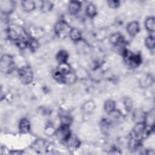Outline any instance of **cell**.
<instances>
[{
    "mask_svg": "<svg viewBox=\"0 0 155 155\" xmlns=\"http://www.w3.org/2000/svg\"><path fill=\"white\" fill-rule=\"evenodd\" d=\"M145 45L149 49H153L154 47V38L150 36L145 39Z\"/></svg>",
    "mask_w": 155,
    "mask_h": 155,
    "instance_id": "603a6c76",
    "label": "cell"
},
{
    "mask_svg": "<svg viewBox=\"0 0 155 155\" xmlns=\"http://www.w3.org/2000/svg\"><path fill=\"white\" fill-rule=\"evenodd\" d=\"M115 105H116L115 102L111 99H110L105 102L104 105V108L105 111L108 113H110L111 111H113L114 110H115Z\"/></svg>",
    "mask_w": 155,
    "mask_h": 155,
    "instance_id": "ffe728a7",
    "label": "cell"
},
{
    "mask_svg": "<svg viewBox=\"0 0 155 155\" xmlns=\"http://www.w3.org/2000/svg\"><path fill=\"white\" fill-rule=\"evenodd\" d=\"M56 134L58 138H59L61 140L66 141L67 139L71 135L68 125H62V126L57 130Z\"/></svg>",
    "mask_w": 155,
    "mask_h": 155,
    "instance_id": "8992f818",
    "label": "cell"
},
{
    "mask_svg": "<svg viewBox=\"0 0 155 155\" xmlns=\"http://www.w3.org/2000/svg\"><path fill=\"white\" fill-rule=\"evenodd\" d=\"M123 53L126 59V62L130 66L136 67L140 64L141 62V58L139 54H135L128 52L127 50H125Z\"/></svg>",
    "mask_w": 155,
    "mask_h": 155,
    "instance_id": "5b68a950",
    "label": "cell"
},
{
    "mask_svg": "<svg viewBox=\"0 0 155 155\" xmlns=\"http://www.w3.org/2000/svg\"><path fill=\"white\" fill-rule=\"evenodd\" d=\"M14 8V4L10 1H2L1 2V9L4 13H10Z\"/></svg>",
    "mask_w": 155,
    "mask_h": 155,
    "instance_id": "8fae6325",
    "label": "cell"
},
{
    "mask_svg": "<svg viewBox=\"0 0 155 155\" xmlns=\"http://www.w3.org/2000/svg\"><path fill=\"white\" fill-rule=\"evenodd\" d=\"M81 4L79 1H71L68 5V11L71 15H76L80 11Z\"/></svg>",
    "mask_w": 155,
    "mask_h": 155,
    "instance_id": "7c38bea8",
    "label": "cell"
},
{
    "mask_svg": "<svg viewBox=\"0 0 155 155\" xmlns=\"http://www.w3.org/2000/svg\"><path fill=\"white\" fill-rule=\"evenodd\" d=\"M108 5L113 8H116L119 5V1H108Z\"/></svg>",
    "mask_w": 155,
    "mask_h": 155,
    "instance_id": "484cf974",
    "label": "cell"
},
{
    "mask_svg": "<svg viewBox=\"0 0 155 155\" xmlns=\"http://www.w3.org/2000/svg\"><path fill=\"white\" fill-rule=\"evenodd\" d=\"M146 124L143 122L137 123L133 129V133L136 137L142 136L146 131Z\"/></svg>",
    "mask_w": 155,
    "mask_h": 155,
    "instance_id": "52a82bcc",
    "label": "cell"
},
{
    "mask_svg": "<svg viewBox=\"0 0 155 155\" xmlns=\"http://www.w3.org/2000/svg\"><path fill=\"white\" fill-rule=\"evenodd\" d=\"M33 147L36 151H38L39 153H42L47 151L48 145L43 140H37L34 142Z\"/></svg>",
    "mask_w": 155,
    "mask_h": 155,
    "instance_id": "9c48e42d",
    "label": "cell"
},
{
    "mask_svg": "<svg viewBox=\"0 0 155 155\" xmlns=\"http://www.w3.org/2000/svg\"><path fill=\"white\" fill-rule=\"evenodd\" d=\"M71 30V28L70 26L64 21L58 22L54 26L55 33L61 38H64L67 36L69 35Z\"/></svg>",
    "mask_w": 155,
    "mask_h": 155,
    "instance_id": "7a4b0ae2",
    "label": "cell"
},
{
    "mask_svg": "<svg viewBox=\"0 0 155 155\" xmlns=\"http://www.w3.org/2000/svg\"><path fill=\"white\" fill-rule=\"evenodd\" d=\"M76 79V74L71 71L61 75L60 82L65 84H72L75 82Z\"/></svg>",
    "mask_w": 155,
    "mask_h": 155,
    "instance_id": "ba28073f",
    "label": "cell"
},
{
    "mask_svg": "<svg viewBox=\"0 0 155 155\" xmlns=\"http://www.w3.org/2000/svg\"><path fill=\"white\" fill-rule=\"evenodd\" d=\"M19 128L21 133H26L30 131V125L28 119L26 118H22L21 119L19 124Z\"/></svg>",
    "mask_w": 155,
    "mask_h": 155,
    "instance_id": "4fadbf2b",
    "label": "cell"
},
{
    "mask_svg": "<svg viewBox=\"0 0 155 155\" xmlns=\"http://www.w3.org/2000/svg\"><path fill=\"white\" fill-rule=\"evenodd\" d=\"M71 119L69 116H63L61 117V122H62V125H69V124L71 122Z\"/></svg>",
    "mask_w": 155,
    "mask_h": 155,
    "instance_id": "cb8c5ba5",
    "label": "cell"
},
{
    "mask_svg": "<svg viewBox=\"0 0 155 155\" xmlns=\"http://www.w3.org/2000/svg\"><path fill=\"white\" fill-rule=\"evenodd\" d=\"M65 142L67 143L68 146L73 148H76L79 145V142L78 139L75 136L71 135L69 136V137L67 139Z\"/></svg>",
    "mask_w": 155,
    "mask_h": 155,
    "instance_id": "ac0fdd59",
    "label": "cell"
},
{
    "mask_svg": "<svg viewBox=\"0 0 155 155\" xmlns=\"http://www.w3.org/2000/svg\"><path fill=\"white\" fill-rule=\"evenodd\" d=\"M110 42L114 45H120L124 42V38L120 33H114L110 37Z\"/></svg>",
    "mask_w": 155,
    "mask_h": 155,
    "instance_id": "5bb4252c",
    "label": "cell"
},
{
    "mask_svg": "<svg viewBox=\"0 0 155 155\" xmlns=\"http://www.w3.org/2000/svg\"><path fill=\"white\" fill-rule=\"evenodd\" d=\"M127 30L130 36H135L139 31V25L138 22L136 21L130 22L127 27Z\"/></svg>",
    "mask_w": 155,
    "mask_h": 155,
    "instance_id": "30bf717a",
    "label": "cell"
},
{
    "mask_svg": "<svg viewBox=\"0 0 155 155\" xmlns=\"http://www.w3.org/2000/svg\"><path fill=\"white\" fill-rule=\"evenodd\" d=\"M69 36L70 38L74 41H78L81 39V33L77 28H71Z\"/></svg>",
    "mask_w": 155,
    "mask_h": 155,
    "instance_id": "e0dca14e",
    "label": "cell"
},
{
    "mask_svg": "<svg viewBox=\"0 0 155 155\" xmlns=\"http://www.w3.org/2000/svg\"><path fill=\"white\" fill-rule=\"evenodd\" d=\"M28 45H29V47H30L31 49L35 50L38 47V43L36 40H35L34 39H31L28 41Z\"/></svg>",
    "mask_w": 155,
    "mask_h": 155,
    "instance_id": "d4e9b609",
    "label": "cell"
},
{
    "mask_svg": "<svg viewBox=\"0 0 155 155\" xmlns=\"http://www.w3.org/2000/svg\"><path fill=\"white\" fill-rule=\"evenodd\" d=\"M7 35L10 39L16 42L26 41L27 39V35L24 29L16 24H12L8 27Z\"/></svg>",
    "mask_w": 155,
    "mask_h": 155,
    "instance_id": "6da1fadb",
    "label": "cell"
},
{
    "mask_svg": "<svg viewBox=\"0 0 155 155\" xmlns=\"http://www.w3.org/2000/svg\"><path fill=\"white\" fill-rule=\"evenodd\" d=\"M53 7V4L49 1H43L41 5V10L44 12H49Z\"/></svg>",
    "mask_w": 155,
    "mask_h": 155,
    "instance_id": "7402d4cb",
    "label": "cell"
},
{
    "mask_svg": "<svg viewBox=\"0 0 155 155\" xmlns=\"http://www.w3.org/2000/svg\"><path fill=\"white\" fill-rule=\"evenodd\" d=\"M97 10L96 7L93 4H89L86 8V13L89 17H93L96 15Z\"/></svg>",
    "mask_w": 155,
    "mask_h": 155,
    "instance_id": "44dd1931",
    "label": "cell"
},
{
    "mask_svg": "<svg viewBox=\"0 0 155 155\" xmlns=\"http://www.w3.org/2000/svg\"><path fill=\"white\" fill-rule=\"evenodd\" d=\"M18 76L21 82L24 84H30L33 78V72L28 67H23L19 69Z\"/></svg>",
    "mask_w": 155,
    "mask_h": 155,
    "instance_id": "3957f363",
    "label": "cell"
},
{
    "mask_svg": "<svg viewBox=\"0 0 155 155\" xmlns=\"http://www.w3.org/2000/svg\"><path fill=\"white\" fill-rule=\"evenodd\" d=\"M1 70L4 73H10L13 68V58L9 55H4L1 59Z\"/></svg>",
    "mask_w": 155,
    "mask_h": 155,
    "instance_id": "277c9868",
    "label": "cell"
},
{
    "mask_svg": "<svg viewBox=\"0 0 155 155\" xmlns=\"http://www.w3.org/2000/svg\"><path fill=\"white\" fill-rule=\"evenodd\" d=\"M68 54L65 50L59 51L56 55V59L59 64L65 63L68 59Z\"/></svg>",
    "mask_w": 155,
    "mask_h": 155,
    "instance_id": "9a60e30c",
    "label": "cell"
},
{
    "mask_svg": "<svg viewBox=\"0 0 155 155\" xmlns=\"http://www.w3.org/2000/svg\"><path fill=\"white\" fill-rule=\"evenodd\" d=\"M22 5L25 11L30 12L35 7V4L32 1H25L22 2Z\"/></svg>",
    "mask_w": 155,
    "mask_h": 155,
    "instance_id": "d6986e66",
    "label": "cell"
},
{
    "mask_svg": "<svg viewBox=\"0 0 155 155\" xmlns=\"http://www.w3.org/2000/svg\"><path fill=\"white\" fill-rule=\"evenodd\" d=\"M145 27L147 30L150 31H154V18L149 17L145 21Z\"/></svg>",
    "mask_w": 155,
    "mask_h": 155,
    "instance_id": "2e32d148",
    "label": "cell"
}]
</instances>
